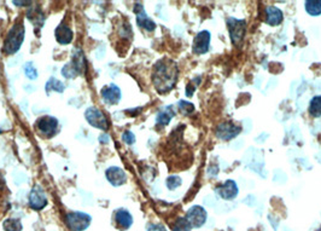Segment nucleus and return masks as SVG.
<instances>
[{
	"label": "nucleus",
	"mask_w": 321,
	"mask_h": 231,
	"mask_svg": "<svg viewBox=\"0 0 321 231\" xmlns=\"http://www.w3.org/2000/svg\"><path fill=\"white\" fill-rule=\"evenodd\" d=\"M179 68L174 61L169 58L160 60L154 66L152 70V83L155 89L160 95H164L170 92L176 85Z\"/></svg>",
	"instance_id": "1"
},
{
	"label": "nucleus",
	"mask_w": 321,
	"mask_h": 231,
	"mask_svg": "<svg viewBox=\"0 0 321 231\" xmlns=\"http://www.w3.org/2000/svg\"><path fill=\"white\" fill-rule=\"evenodd\" d=\"M24 26L22 22H17V23L8 30V34L5 39L4 43V52L6 55H13L21 49L22 43L24 40Z\"/></svg>",
	"instance_id": "2"
},
{
	"label": "nucleus",
	"mask_w": 321,
	"mask_h": 231,
	"mask_svg": "<svg viewBox=\"0 0 321 231\" xmlns=\"http://www.w3.org/2000/svg\"><path fill=\"white\" fill-rule=\"evenodd\" d=\"M86 68V60L81 50H74V56L70 63L66 64L62 69V74L66 79H74L81 75Z\"/></svg>",
	"instance_id": "3"
},
{
	"label": "nucleus",
	"mask_w": 321,
	"mask_h": 231,
	"mask_svg": "<svg viewBox=\"0 0 321 231\" xmlns=\"http://www.w3.org/2000/svg\"><path fill=\"white\" fill-rule=\"evenodd\" d=\"M227 27L232 44L236 46H241L244 40L245 32H246V22L244 19L230 17L227 18Z\"/></svg>",
	"instance_id": "4"
},
{
	"label": "nucleus",
	"mask_w": 321,
	"mask_h": 231,
	"mask_svg": "<svg viewBox=\"0 0 321 231\" xmlns=\"http://www.w3.org/2000/svg\"><path fill=\"white\" fill-rule=\"evenodd\" d=\"M91 216L83 212H69L66 216V224L70 231H83L91 224Z\"/></svg>",
	"instance_id": "5"
},
{
	"label": "nucleus",
	"mask_w": 321,
	"mask_h": 231,
	"mask_svg": "<svg viewBox=\"0 0 321 231\" xmlns=\"http://www.w3.org/2000/svg\"><path fill=\"white\" fill-rule=\"evenodd\" d=\"M35 125H36V128H38L39 133H40L42 137L52 138L56 133H57L59 122L56 117L45 115V116L39 117V119L36 120Z\"/></svg>",
	"instance_id": "6"
},
{
	"label": "nucleus",
	"mask_w": 321,
	"mask_h": 231,
	"mask_svg": "<svg viewBox=\"0 0 321 231\" xmlns=\"http://www.w3.org/2000/svg\"><path fill=\"white\" fill-rule=\"evenodd\" d=\"M84 117H86L87 122L92 126V127L103 129V131H108L109 128V121L106 119L105 115L101 113L99 109L95 107H91L84 112Z\"/></svg>",
	"instance_id": "7"
},
{
	"label": "nucleus",
	"mask_w": 321,
	"mask_h": 231,
	"mask_svg": "<svg viewBox=\"0 0 321 231\" xmlns=\"http://www.w3.org/2000/svg\"><path fill=\"white\" fill-rule=\"evenodd\" d=\"M241 132V127L239 125H237L235 122H222L218 125V127L215 129L216 137L220 138L222 140H231L233 138H236Z\"/></svg>",
	"instance_id": "8"
},
{
	"label": "nucleus",
	"mask_w": 321,
	"mask_h": 231,
	"mask_svg": "<svg viewBox=\"0 0 321 231\" xmlns=\"http://www.w3.org/2000/svg\"><path fill=\"white\" fill-rule=\"evenodd\" d=\"M185 218L190 223L191 227L198 229V228L203 227V225L205 224V222H207V211H205L202 206H192V207L187 211Z\"/></svg>",
	"instance_id": "9"
},
{
	"label": "nucleus",
	"mask_w": 321,
	"mask_h": 231,
	"mask_svg": "<svg viewBox=\"0 0 321 231\" xmlns=\"http://www.w3.org/2000/svg\"><path fill=\"white\" fill-rule=\"evenodd\" d=\"M29 206L34 211H41L47 206V197L40 185H34L29 194Z\"/></svg>",
	"instance_id": "10"
},
{
	"label": "nucleus",
	"mask_w": 321,
	"mask_h": 231,
	"mask_svg": "<svg viewBox=\"0 0 321 231\" xmlns=\"http://www.w3.org/2000/svg\"><path fill=\"white\" fill-rule=\"evenodd\" d=\"M210 32L209 30H202L196 35L193 40L192 50L196 55H204L210 49Z\"/></svg>",
	"instance_id": "11"
},
{
	"label": "nucleus",
	"mask_w": 321,
	"mask_h": 231,
	"mask_svg": "<svg viewBox=\"0 0 321 231\" xmlns=\"http://www.w3.org/2000/svg\"><path fill=\"white\" fill-rule=\"evenodd\" d=\"M134 12L135 16H137V24L140 28L148 30V32H154V30L156 29V23L146 15L142 2H137V4H135Z\"/></svg>",
	"instance_id": "12"
},
{
	"label": "nucleus",
	"mask_w": 321,
	"mask_h": 231,
	"mask_svg": "<svg viewBox=\"0 0 321 231\" xmlns=\"http://www.w3.org/2000/svg\"><path fill=\"white\" fill-rule=\"evenodd\" d=\"M238 185L232 179L226 180V182H224L216 188V193L219 194V196L224 200H228V201L235 200L238 196Z\"/></svg>",
	"instance_id": "13"
},
{
	"label": "nucleus",
	"mask_w": 321,
	"mask_h": 231,
	"mask_svg": "<svg viewBox=\"0 0 321 231\" xmlns=\"http://www.w3.org/2000/svg\"><path fill=\"white\" fill-rule=\"evenodd\" d=\"M100 95L104 102L109 104V106H115V104H117L121 100V90L118 89V86L114 85V84H112V85L104 86L103 89H101Z\"/></svg>",
	"instance_id": "14"
},
{
	"label": "nucleus",
	"mask_w": 321,
	"mask_h": 231,
	"mask_svg": "<svg viewBox=\"0 0 321 231\" xmlns=\"http://www.w3.org/2000/svg\"><path fill=\"white\" fill-rule=\"evenodd\" d=\"M105 177L108 182L114 187H120L123 185L127 180V176L125 171L122 168L116 167V166H111L105 171Z\"/></svg>",
	"instance_id": "15"
},
{
	"label": "nucleus",
	"mask_w": 321,
	"mask_h": 231,
	"mask_svg": "<svg viewBox=\"0 0 321 231\" xmlns=\"http://www.w3.org/2000/svg\"><path fill=\"white\" fill-rule=\"evenodd\" d=\"M55 36L59 44L68 45L73 41V38H74V33H73V30L70 29L69 26L63 22V23H61L57 28H56Z\"/></svg>",
	"instance_id": "16"
},
{
	"label": "nucleus",
	"mask_w": 321,
	"mask_h": 231,
	"mask_svg": "<svg viewBox=\"0 0 321 231\" xmlns=\"http://www.w3.org/2000/svg\"><path fill=\"white\" fill-rule=\"evenodd\" d=\"M115 222H116L117 227H120L121 229L127 230L133 224V217L125 208H120V210H117L115 212Z\"/></svg>",
	"instance_id": "17"
},
{
	"label": "nucleus",
	"mask_w": 321,
	"mask_h": 231,
	"mask_svg": "<svg viewBox=\"0 0 321 231\" xmlns=\"http://www.w3.org/2000/svg\"><path fill=\"white\" fill-rule=\"evenodd\" d=\"M264 13H266V23L272 27L279 26L284 19L283 11L275 6H268L264 10Z\"/></svg>",
	"instance_id": "18"
},
{
	"label": "nucleus",
	"mask_w": 321,
	"mask_h": 231,
	"mask_svg": "<svg viewBox=\"0 0 321 231\" xmlns=\"http://www.w3.org/2000/svg\"><path fill=\"white\" fill-rule=\"evenodd\" d=\"M174 115H175V109H174L173 106L165 107L164 109H162L159 114H157L156 117V123L157 126H160V127H164L167 126L170 120L173 119Z\"/></svg>",
	"instance_id": "19"
},
{
	"label": "nucleus",
	"mask_w": 321,
	"mask_h": 231,
	"mask_svg": "<svg viewBox=\"0 0 321 231\" xmlns=\"http://www.w3.org/2000/svg\"><path fill=\"white\" fill-rule=\"evenodd\" d=\"M27 17L34 24V27H35L36 29H40V28L44 26L45 15L39 7H32V9L28 10Z\"/></svg>",
	"instance_id": "20"
},
{
	"label": "nucleus",
	"mask_w": 321,
	"mask_h": 231,
	"mask_svg": "<svg viewBox=\"0 0 321 231\" xmlns=\"http://www.w3.org/2000/svg\"><path fill=\"white\" fill-rule=\"evenodd\" d=\"M64 90H66V85H64L62 81L57 80V79L53 77H51L49 79V81L46 83V86H45V91H46L47 95H49L51 91H56V92H59V94H62Z\"/></svg>",
	"instance_id": "21"
},
{
	"label": "nucleus",
	"mask_w": 321,
	"mask_h": 231,
	"mask_svg": "<svg viewBox=\"0 0 321 231\" xmlns=\"http://www.w3.org/2000/svg\"><path fill=\"white\" fill-rule=\"evenodd\" d=\"M304 6H306V11L308 15H321V0H308V1H306Z\"/></svg>",
	"instance_id": "22"
},
{
	"label": "nucleus",
	"mask_w": 321,
	"mask_h": 231,
	"mask_svg": "<svg viewBox=\"0 0 321 231\" xmlns=\"http://www.w3.org/2000/svg\"><path fill=\"white\" fill-rule=\"evenodd\" d=\"M309 114L313 117L321 116V96H315L309 103Z\"/></svg>",
	"instance_id": "23"
},
{
	"label": "nucleus",
	"mask_w": 321,
	"mask_h": 231,
	"mask_svg": "<svg viewBox=\"0 0 321 231\" xmlns=\"http://www.w3.org/2000/svg\"><path fill=\"white\" fill-rule=\"evenodd\" d=\"M191 229H192V227H191V224L185 217H179L171 224V230L173 231H191Z\"/></svg>",
	"instance_id": "24"
},
{
	"label": "nucleus",
	"mask_w": 321,
	"mask_h": 231,
	"mask_svg": "<svg viewBox=\"0 0 321 231\" xmlns=\"http://www.w3.org/2000/svg\"><path fill=\"white\" fill-rule=\"evenodd\" d=\"M2 228L5 231H22V223L18 219H6L2 223Z\"/></svg>",
	"instance_id": "25"
},
{
	"label": "nucleus",
	"mask_w": 321,
	"mask_h": 231,
	"mask_svg": "<svg viewBox=\"0 0 321 231\" xmlns=\"http://www.w3.org/2000/svg\"><path fill=\"white\" fill-rule=\"evenodd\" d=\"M181 183H182V179L180 178L179 176H176V174H174V176L168 177L165 184H167V188L169 190H175L176 188H179L180 185H181Z\"/></svg>",
	"instance_id": "26"
},
{
	"label": "nucleus",
	"mask_w": 321,
	"mask_h": 231,
	"mask_svg": "<svg viewBox=\"0 0 321 231\" xmlns=\"http://www.w3.org/2000/svg\"><path fill=\"white\" fill-rule=\"evenodd\" d=\"M177 108H179V111L181 112L184 115L192 114V113L194 112L193 104L190 103V102H186V101H180L179 104H177Z\"/></svg>",
	"instance_id": "27"
},
{
	"label": "nucleus",
	"mask_w": 321,
	"mask_h": 231,
	"mask_svg": "<svg viewBox=\"0 0 321 231\" xmlns=\"http://www.w3.org/2000/svg\"><path fill=\"white\" fill-rule=\"evenodd\" d=\"M24 74L25 77L30 79V80H35V79L38 78V70L33 66L32 62H29V63H27L24 66Z\"/></svg>",
	"instance_id": "28"
},
{
	"label": "nucleus",
	"mask_w": 321,
	"mask_h": 231,
	"mask_svg": "<svg viewBox=\"0 0 321 231\" xmlns=\"http://www.w3.org/2000/svg\"><path fill=\"white\" fill-rule=\"evenodd\" d=\"M201 81H202V79L201 78H194L192 81H191L190 84H188L187 86H186V96H187V97H192V95H193V92L196 91V89H197V86L199 85V84H201Z\"/></svg>",
	"instance_id": "29"
},
{
	"label": "nucleus",
	"mask_w": 321,
	"mask_h": 231,
	"mask_svg": "<svg viewBox=\"0 0 321 231\" xmlns=\"http://www.w3.org/2000/svg\"><path fill=\"white\" fill-rule=\"evenodd\" d=\"M122 140L126 143V144L132 145L135 142V136L133 133H132L131 131H126V132H123V134H122Z\"/></svg>",
	"instance_id": "30"
},
{
	"label": "nucleus",
	"mask_w": 321,
	"mask_h": 231,
	"mask_svg": "<svg viewBox=\"0 0 321 231\" xmlns=\"http://www.w3.org/2000/svg\"><path fill=\"white\" fill-rule=\"evenodd\" d=\"M148 231H167V229H165L164 225L154 224V223H152V224H149Z\"/></svg>",
	"instance_id": "31"
},
{
	"label": "nucleus",
	"mask_w": 321,
	"mask_h": 231,
	"mask_svg": "<svg viewBox=\"0 0 321 231\" xmlns=\"http://www.w3.org/2000/svg\"><path fill=\"white\" fill-rule=\"evenodd\" d=\"M13 4L16 5V6H29L32 2L29 1H13Z\"/></svg>",
	"instance_id": "32"
},
{
	"label": "nucleus",
	"mask_w": 321,
	"mask_h": 231,
	"mask_svg": "<svg viewBox=\"0 0 321 231\" xmlns=\"http://www.w3.org/2000/svg\"><path fill=\"white\" fill-rule=\"evenodd\" d=\"M100 142L109 143V137H108V134H103V136L100 137Z\"/></svg>",
	"instance_id": "33"
},
{
	"label": "nucleus",
	"mask_w": 321,
	"mask_h": 231,
	"mask_svg": "<svg viewBox=\"0 0 321 231\" xmlns=\"http://www.w3.org/2000/svg\"><path fill=\"white\" fill-rule=\"evenodd\" d=\"M2 185H4V178H2L1 174H0V188H1Z\"/></svg>",
	"instance_id": "34"
},
{
	"label": "nucleus",
	"mask_w": 321,
	"mask_h": 231,
	"mask_svg": "<svg viewBox=\"0 0 321 231\" xmlns=\"http://www.w3.org/2000/svg\"><path fill=\"white\" fill-rule=\"evenodd\" d=\"M0 133H1V129H0Z\"/></svg>",
	"instance_id": "35"
},
{
	"label": "nucleus",
	"mask_w": 321,
	"mask_h": 231,
	"mask_svg": "<svg viewBox=\"0 0 321 231\" xmlns=\"http://www.w3.org/2000/svg\"><path fill=\"white\" fill-rule=\"evenodd\" d=\"M318 231H321V229H320V230H318Z\"/></svg>",
	"instance_id": "36"
}]
</instances>
